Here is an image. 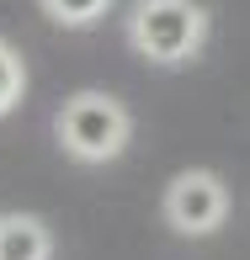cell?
<instances>
[{"mask_svg":"<svg viewBox=\"0 0 250 260\" xmlns=\"http://www.w3.org/2000/svg\"><path fill=\"white\" fill-rule=\"evenodd\" d=\"M53 239L38 218H0V260H48Z\"/></svg>","mask_w":250,"mask_h":260,"instance_id":"4","label":"cell"},{"mask_svg":"<svg viewBox=\"0 0 250 260\" xmlns=\"http://www.w3.org/2000/svg\"><path fill=\"white\" fill-rule=\"evenodd\" d=\"M112 0H43V11L59 21V27H91V21L106 16Z\"/></svg>","mask_w":250,"mask_h":260,"instance_id":"5","label":"cell"},{"mask_svg":"<svg viewBox=\"0 0 250 260\" xmlns=\"http://www.w3.org/2000/svg\"><path fill=\"white\" fill-rule=\"evenodd\" d=\"M165 218H171L176 234L202 239V234L224 229V218H229V191H224L218 175L186 170V175H176V181L165 186Z\"/></svg>","mask_w":250,"mask_h":260,"instance_id":"3","label":"cell"},{"mask_svg":"<svg viewBox=\"0 0 250 260\" xmlns=\"http://www.w3.org/2000/svg\"><path fill=\"white\" fill-rule=\"evenodd\" d=\"M128 38L149 64H186L208 38V11L202 0H138Z\"/></svg>","mask_w":250,"mask_h":260,"instance_id":"1","label":"cell"},{"mask_svg":"<svg viewBox=\"0 0 250 260\" xmlns=\"http://www.w3.org/2000/svg\"><path fill=\"white\" fill-rule=\"evenodd\" d=\"M128 133H133V117L117 96H101V90H86L59 112V138L75 159L86 165H101V159H117L128 149Z\"/></svg>","mask_w":250,"mask_h":260,"instance_id":"2","label":"cell"},{"mask_svg":"<svg viewBox=\"0 0 250 260\" xmlns=\"http://www.w3.org/2000/svg\"><path fill=\"white\" fill-rule=\"evenodd\" d=\"M21 85H27V75H21L16 48H11V43H0V117L21 101Z\"/></svg>","mask_w":250,"mask_h":260,"instance_id":"6","label":"cell"}]
</instances>
